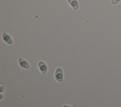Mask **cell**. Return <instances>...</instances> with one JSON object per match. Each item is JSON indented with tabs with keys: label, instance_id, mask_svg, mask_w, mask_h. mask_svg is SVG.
Returning <instances> with one entry per match:
<instances>
[{
	"label": "cell",
	"instance_id": "3957f363",
	"mask_svg": "<svg viewBox=\"0 0 121 107\" xmlns=\"http://www.w3.org/2000/svg\"><path fill=\"white\" fill-rule=\"evenodd\" d=\"M38 67L40 71L43 74L46 73L48 70L47 65L43 61H40L38 63Z\"/></svg>",
	"mask_w": 121,
	"mask_h": 107
},
{
	"label": "cell",
	"instance_id": "52a82bcc",
	"mask_svg": "<svg viewBox=\"0 0 121 107\" xmlns=\"http://www.w3.org/2000/svg\"><path fill=\"white\" fill-rule=\"evenodd\" d=\"M62 107H71L69 105H64Z\"/></svg>",
	"mask_w": 121,
	"mask_h": 107
},
{
	"label": "cell",
	"instance_id": "8992f818",
	"mask_svg": "<svg viewBox=\"0 0 121 107\" xmlns=\"http://www.w3.org/2000/svg\"><path fill=\"white\" fill-rule=\"evenodd\" d=\"M120 1V0H111V3L112 4H116L117 3H118V2H119V1Z\"/></svg>",
	"mask_w": 121,
	"mask_h": 107
},
{
	"label": "cell",
	"instance_id": "277c9868",
	"mask_svg": "<svg viewBox=\"0 0 121 107\" xmlns=\"http://www.w3.org/2000/svg\"><path fill=\"white\" fill-rule=\"evenodd\" d=\"M18 62L19 66L25 69H28L30 68V65L29 63L22 58H19L18 60Z\"/></svg>",
	"mask_w": 121,
	"mask_h": 107
},
{
	"label": "cell",
	"instance_id": "6da1fadb",
	"mask_svg": "<svg viewBox=\"0 0 121 107\" xmlns=\"http://www.w3.org/2000/svg\"><path fill=\"white\" fill-rule=\"evenodd\" d=\"M63 72L62 69L60 68H58L56 69L55 74L54 77L55 80L60 83L63 82Z\"/></svg>",
	"mask_w": 121,
	"mask_h": 107
},
{
	"label": "cell",
	"instance_id": "7a4b0ae2",
	"mask_svg": "<svg viewBox=\"0 0 121 107\" xmlns=\"http://www.w3.org/2000/svg\"><path fill=\"white\" fill-rule=\"evenodd\" d=\"M2 38L4 42L8 45H12L13 43V40L12 37L6 32L3 33Z\"/></svg>",
	"mask_w": 121,
	"mask_h": 107
},
{
	"label": "cell",
	"instance_id": "5b68a950",
	"mask_svg": "<svg viewBox=\"0 0 121 107\" xmlns=\"http://www.w3.org/2000/svg\"><path fill=\"white\" fill-rule=\"evenodd\" d=\"M68 3L74 10H76L79 7V4L77 0H67Z\"/></svg>",
	"mask_w": 121,
	"mask_h": 107
}]
</instances>
